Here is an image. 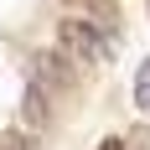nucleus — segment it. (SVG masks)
<instances>
[{
    "instance_id": "f257e3e1",
    "label": "nucleus",
    "mask_w": 150,
    "mask_h": 150,
    "mask_svg": "<svg viewBox=\"0 0 150 150\" xmlns=\"http://www.w3.org/2000/svg\"><path fill=\"white\" fill-rule=\"evenodd\" d=\"M57 42H62V52L73 62H104L109 57V36H104V26H93V21H78V16H67L57 26Z\"/></svg>"
},
{
    "instance_id": "f03ea898",
    "label": "nucleus",
    "mask_w": 150,
    "mask_h": 150,
    "mask_svg": "<svg viewBox=\"0 0 150 150\" xmlns=\"http://www.w3.org/2000/svg\"><path fill=\"white\" fill-rule=\"evenodd\" d=\"M73 57H57V52H36L31 57V83H42L47 93H62L73 88V67H67Z\"/></svg>"
},
{
    "instance_id": "7ed1b4c3",
    "label": "nucleus",
    "mask_w": 150,
    "mask_h": 150,
    "mask_svg": "<svg viewBox=\"0 0 150 150\" xmlns=\"http://www.w3.org/2000/svg\"><path fill=\"white\" fill-rule=\"evenodd\" d=\"M52 93L42 88V83H26V98H21V119H26V129H47L52 124V104H47Z\"/></svg>"
},
{
    "instance_id": "20e7f679",
    "label": "nucleus",
    "mask_w": 150,
    "mask_h": 150,
    "mask_svg": "<svg viewBox=\"0 0 150 150\" xmlns=\"http://www.w3.org/2000/svg\"><path fill=\"white\" fill-rule=\"evenodd\" d=\"M135 104H140V109H150V62L140 67V78H135Z\"/></svg>"
},
{
    "instance_id": "39448f33",
    "label": "nucleus",
    "mask_w": 150,
    "mask_h": 150,
    "mask_svg": "<svg viewBox=\"0 0 150 150\" xmlns=\"http://www.w3.org/2000/svg\"><path fill=\"white\" fill-rule=\"evenodd\" d=\"M0 150H31V140L21 135V129H5V135H0Z\"/></svg>"
},
{
    "instance_id": "423d86ee",
    "label": "nucleus",
    "mask_w": 150,
    "mask_h": 150,
    "mask_svg": "<svg viewBox=\"0 0 150 150\" xmlns=\"http://www.w3.org/2000/svg\"><path fill=\"white\" fill-rule=\"evenodd\" d=\"M104 150H124V140H104Z\"/></svg>"
},
{
    "instance_id": "0eeeda50",
    "label": "nucleus",
    "mask_w": 150,
    "mask_h": 150,
    "mask_svg": "<svg viewBox=\"0 0 150 150\" xmlns=\"http://www.w3.org/2000/svg\"><path fill=\"white\" fill-rule=\"evenodd\" d=\"M67 5H93V0H67Z\"/></svg>"
}]
</instances>
